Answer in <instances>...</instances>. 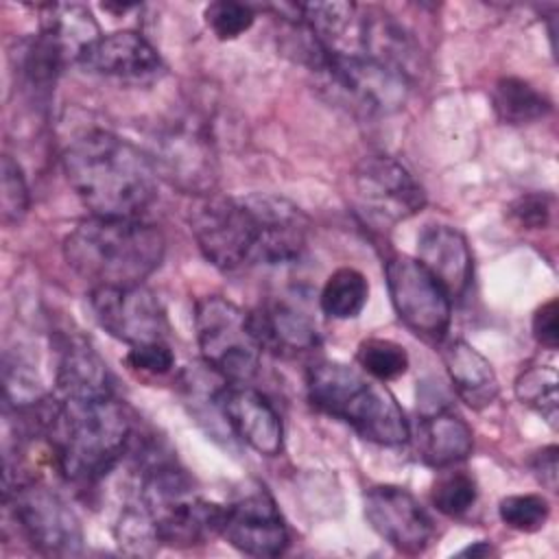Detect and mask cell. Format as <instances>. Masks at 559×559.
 <instances>
[{"instance_id":"15","label":"cell","mask_w":559,"mask_h":559,"mask_svg":"<svg viewBox=\"0 0 559 559\" xmlns=\"http://www.w3.org/2000/svg\"><path fill=\"white\" fill-rule=\"evenodd\" d=\"M212 402L231 432L251 450L277 456L284 445V426L273 404L245 382H229L214 391Z\"/></svg>"},{"instance_id":"33","label":"cell","mask_w":559,"mask_h":559,"mask_svg":"<svg viewBox=\"0 0 559 559\" xmlns=\"http://www.w3.org/2000/svg\"><path fill=\"white\" fill-rule=\"evenodd\" d=\"M127 365L142 373L164 376L175 367V354L170 352L166 341L133 345L127 354Z\"/></svg>"},{"instance_id":"20","label":"cell","mask_w":559,"mask_h":559,"mask_svg":"<svg viewBox=\"0 0 559 559\" xmlns=\"http://www.w3.org/2000/svg\"><path fill=\"white\" fill-rule=\"evenodd\" d=\"M474 437L467 421L450 408H432L417 426V452L430 467H450L472 454Z\"/></svg>"},{"instance_id":"36","label":"cell","mask_w":559,"mask_h":559,"mask_svg":"<svg viewBox=\"0 0 559 559\" xmlns=\"http://www.w3.org/2000/svg\"><path fill=\"white\" fill-rule=\"evenodd\" d=\"M459 555H472V557H487V555H493V546L489 544V542H485V539H480V542H474V544H469L467 548H463Z\"/></svg>"},{"instance_id":"29","label":"cell","mask_w":559,"mask_h":559,"mask_svg":"<svg viewBox=\"0 0 559 559\" xmlns=\"http://www.w3.org/2000/svg\"><path fill=\"white\" fill-rule=\"evenodd\" d=\"M0 173V216L7 227H13L20 225L28 212V186L20 164L11 155H2Z\"/></svg>"},{"instance_id":"1","label":"cell","mask_w":559,"mask_h":559,"mask_svg":"<svg viewBox=\"0 0 559 559\" xmlns=\"http://www.w3.org/2000/svg\"><path fill=\"white\" fill-rule=\"evenodd\" d=\"M61 164L70 188L94 216L140 218L155 201L151 157L116 133L94 129L74 138Z\"/></svg>"},{"instance_id":"6","label":"cell","mask_w":559,"mask_h":559,"mask_svg":"<svg viewBox=\"0 0 559 559\" xmlns=\"http://www.w3.org/2000/svg\"><path fill=\"white\" fill-rule=\"evenodd\" d=\"M308 70L334 103L362 116L393 114L404 107L411 92L406 74L365 55L323 48Z\"/></svg>"},{"instance_id":"7","label":"cell","mask_w":559,"mask_h":559,"mask_svg":"<svg viewBox=\"0 0 559 559\" xmlns=\"http://www.w3.org/2000/svg\"><path fill=\"white\" fill-rule=\"evenodd\" d=\"M194 330L203 362L229 382L258 373L262 347L247 310L221 295H205L194 306Z\"/></svg>"},{"instance_id":"34","label":"cell","mask_w":559,"mask_h":559,"mask_svg":"<svg viewBox=\"0 0 559 559\" xmlns=\"http://www.w3.org/2000/svg\"><path fill=\"white\" fill-rule=\"evenodd\" d=\"M533 336L546 349H557V345H559V304L555 297L535 310Z\"/></svg>"},{"instance_id":"18","label":"cell","mask_w":559,"mask_h":559,"mask_svg":"<svg viewBox=\"0 0 559 559\" xmlns=\"http://www.w3.org/2000/svg\"><path fill=\"white\" fill-rule=\"evenodd\" d=\"M55 382L61 397L92 400L111 395L107 362L81 334H63L59 338Z\"/></svg>"},{"instance_id":"3","label":"cell","mask_w":559,"mask_h":559,"mask_svg":"<svg viewBox=\"0 0 559 559\" xmlns=\"http://www.w3.org/2000/svg\"><path fill=\"white\" fill-rule=\"evenodd\" d=\"M166 253L164 234L140 218L87 216L63 238L68 266L94 286H135L153 275Z\"/></svg>"},{"instance_id":"2","label":"cell","mask_w":559,"mask_h":559,"mask_svg":"<svg viewBox=\"0 0 559 559\" xmlns=\"http://www.w3.org/2000/svg\"><path fill=\"white\" fill-rule=\"evenodd\" d=\"M46 437L59 472L81 485L107 476L131 450L133 419L114 395L52 400Z\"/></svg>"},{"instance_id":"30","label":"cell","mask_w":559,"mask_h":559,"mask_svg":"<svg viewBox=\"0 0 559 559\" xmlns=\"http://www.w3.org/2000/svg\"><path fill=\"white\" fill-rule=\"evenodd\" d=\"M476 496V483L469 474L448 472L435 483L432 504L448 518H461L474 507Z\"/></svg>"},{"instance_id":"17","label":"cell","mask_w":559,"mask_h":559,"mask_svg":"<svg viewBox=\"0 0 559 559\" xmlns=\"http://www.w3.org/2000/svg\"><path fill=\"white\" fill-rule=\"evenodd\" d=\"M417 260L443 286L450 299L467 295L474 277V260L465 236L450 225L430 223L417 236Z\"/></svg>"},{"instance_id":"24","label":"cell","mask_w":559,"mask_h":559,"mask_svg":"<svg viewBox=\"0 0 559 559\" xmlns=\"http://www.w3.org/2000/svg\"><path fill=\"white\" fill-rule=\"evenodd\" d=\"M367 297V277L352 266H341L325 280L319 304L321 310L332 319H354L362 312Z\"/></svg>"},{"instance_id":"28","label":"cell","mask_w":559,"mask_h":559,"mask_svg":"<svg viewBox=\"0 0 559 559\" xmlns=\"http://www.w3.org/2000/svg\"><path fill=\"white\" fill-rule=\"evenodd\" d=\"M498 515L513 531L535 533L548 522L550 504L539 493H513L500 500Z\"/></svg>"},{"instance_id":"13","label":"cell","mask_w":559,"mask_h":559,"mask_svg":"<svg viewBox=\"0 0 559 559\" xmlns=\"http://www.w3.org/2000/svg\"><path fill=\"white\" fill-rule=\"evenodd\" d=\"M369 526L397 552L421 555L435 539V522L419 500L400 485H373L365 491Z\"/></svg>"},{"instance_id":"25","label":"cell","mask_w":559,"mask_h":559,"mask_svg":"<svg viewBox=\"0 0 559 559\" xmlns=\"http://www.w3.org/2000/svg\"><path fill=\"white\" fill-rule=\"evenodd\" d=\"M557 369L552 365H528L515 378V395L522 404L542 415L552 428H557L559 417V395H557Z\"/></svg>"},{"instance_id":"26","label":"cell","mask_w":559,"mask_h":559,"mask_svg":"<svg viewBox=\"0 0 559 559\" xmlns=\"http://www.w3.org/2000/svg\"><path fill=\"white\" fill-rule=\"evenodd\" d=\"M114 535L118 546L129 555H153L162 544L151 513L138 498L122 507Z\"/></svg>"},{"instance_id":"27","label":"cell","mask_w":559,"mask_h":559,"mask_svg":"<svg viewBox=\"0 0 559 559\" xmlns=\"http://www.w3.org/2000/svg\"><path fill=\"white\" fill-rule=\"evenodd\" d=\"M356 362L369 378L389 382L406 373L408 354L391 338H365L356 349Z\"/></svg>"},{"instance_id":"32","label":"cell","mask_w":559,"mask_h":559,"mask_svg":"<svg viewBox=\"0 0 559 559\" xmlns=\"http://www.w3.org/2000/svg\"><path fill=\"white\" fill-rule=\"evenodd\" d=\"M552 210H555V199L544 192L535 194H524L515 199L509 205L511 218L526 229H544L552 221Z\"/></svg>"},{"instance_id":"22","label":"cell","mask_w":559,"mask_h":559,"mask_svg":"<svg viewBox=\"0 0 559 559\" xmlns=\"http://www.w3.org/2000/svg\"><path fill=\"white\" fill-rule=\"evenodd\" d=\"M39 31L59 46L68 63H79L83 52L103 35L94 15L81 4H44Z\"/></svg>"},{"instance_id":"14","label":"cell","mask_w":559,"mask_h":559,"mask_svg":"<svg viewBox=\"0 0 559 559\" xmlns=\"http://www.w3.org/2000/svg\"><path fill=\"white\" fill-rule=\"evenodd\" d=\"M151 162L155 173L159 170L173 186L192 194H210L216 181L212 142L199 127L183 122L168 127L155 140Z\"/></svg>"},{"instance_id":"35","label":"cell","mask_w":559,"mask_h":559,"mask_svg":"<svg viewBox=\"0 0 559 559\" xmlns=\"http://www.w3.org/2000/svg\"><path fill=\"white\" fill-rule=\"evenodd\" d=\"M557 445H546L539 452H535V456L531 459V469L535 474V478L550 491H557Z\"/></svg>"},{"instance_id":"10","label":"cell","mask_w":559,"mask_h":559,"mask_svg":"<svg viewBox=\"0 0 559 559\" xmlns=\"http://www.w3.org/2000/svg\"><path fill=\"white\" fill-rule=\"evenodd\" d=\"M384 280L397 319L426 343H441L452 321V299L417 258L391 255Z\"/></svg>"},{"instance_id":"8","label":"cell","mask_w":559,"mask_h":559,"mask_svg":"<svg viewBox=\"0 0 559 559\" xmlns=\"http://www.w3.org/2000/svg\"><path fill=\"white\" fill-rule=\"evenodd\" d=\"M4 507L22 537L46 557L83 552V528L72 507L48 485L17 478L4 485Z\"/></svg>"},{"instance_id":"23","label":"cell","mask_w":559,"mask_h":559,"mask_svg":"<svg viewBox=\"0 0 559 559\" xmlns=\"http://www.w3.org/2000/svg\"><path fill=\"white\" fill-rule=\"evenodd\" d=\"M493 111L504 124H531L552 111L546 94L518 76H502L491 92Z\"/></svg>"},{"instance_id":"9","label":"cell","mask_w":559,"mask_h":559,"mask_svg":"<svg viewBox=\"0 0 559 559\" xmlns=\"http://www.w3.org/2000/svg\"><path fill=\"white\" fill-rule=\"evenodd\" d=\"M354 205L362 218L389 229L426 205V192L413 173L389 155H367L352 173Z\"/></svg>"},{"instance_id":"11","label":"cell","mask_w":559,"mask_h":559,"mask_svg":"<svg viewBox=\"0 0 559 559\" xmlns=\"http://www.w3.org/2000/svg\"><path fill=\"white\" fill-rule=\"evenodd\" d=\"M90 310L96 323L114 338L133 345L166 341V310L144 284L135 286H94Z\"/></svg>"},{"instance_id":"4","label":"cell","mask_w":559,"mask_h":559,"mask_svg":"<svg viewBox=\"0 0 559 559\" xmlns=\"http://www.w3.org/2000/svg\"><path fill=\"white\" fill-rule=\"evenodd\" d=\"M310 404L352 426L378 445H402L411 439V424L397 400L365 371L338 360H319L306 371Z\"/></svg>"},{"instance_id":"5","label":"cell","mask_w":559,"mask_h":559,"mask_svg":"<svg viewBox=\"0 0 559 559\" xmlns=\"http://www.w3.org/2000/svg\"><path fill=\"white\" fill-rule=\"evenodd\" d=\"M192 236L210 264L231 273L262 264L264 225L253 194L245 199L205 194L190 210Z\"/></svg>"},{"instance_id":"16","label":"cell","mask_w":559,"mask_h":559,"mask_svg":"<svg viewBox=\"0 0 559 559\" xmlns=\"http://www.w3.org/2000/svg\"><path fill=\"white\" fill-rule=\"evenodd\" d=\"M85 72L122 79V81H146L155 79L162 70V57L153 44L135 31H116L100 35L79 59Z\"/></svg>"},{"instance_id":"21","label":"cell","mask_w":559,"mask_h":559,"mask_svg":"<svg viewBox=\"0 0 559 559\" xmlns=\"http://www.w3.org/2000/svg\"><path fill=\"white\" fill-rule=\"evenodd\" d=\"M441 356L456 395L469 408L480 411L498 397L496 371L476 347L456 338L443 347Z\"/></svg>"},{"instance_id":"12","label":"cell","mask_w":559,"mask_h":559,"mask_svg":"<svg viewBox=\"0 0 559 559\" xmlns=\"http://www.w3.org/2000/svg\"><path fill=\"white\" fill-rule=\"evenodd\" d=\"M218 535L236 550L260 559L284 555L290 542L284 518L264 487L242 491L223 507Z\"/></svg>"},{"instance_id":"31","label":"cell","mask_w":559,"mask_h":559,"mask_svg":"<svg viewBox=\"0 0 559 559\" xmlns=\"http://www.w3.org/2000/svg\"><path fill=\"white\" fill-rule=\"evenodd\" d=\"M207 26L212 28V33L227 41V39H236L238 35L247 33L255 20V11L245 4V2H231V0H218V2H210L203 11Z\"/></svg>"},{"instance_id":"19","label":"cell","mask_w":559,"mask_h":559,"mask_svg":"<svg viewBox=\"0 0 559 559\" xmlns=\"http://www.w3.org/2000/svg\"><path fill=\"white\" fill-rule=\"evenodd\" d=\"M249 317L262 349L299 354L319 345V332L312 319L286 299H269L249 312Z\"/></svg>"}]
</instances>
